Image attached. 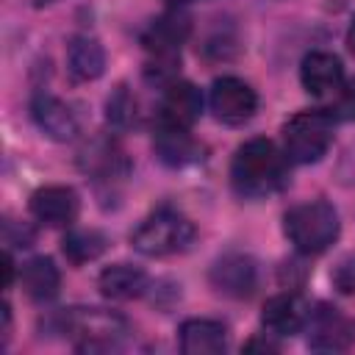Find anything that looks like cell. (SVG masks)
I'll return each instance as SVG.
<instances>
[{
    "instance_id": "obj_1",
    "label": "cell",
    "mask_w": 355,
    "mask_h": 355,
    "mask_svg": "<svg viewBox=\"0 0 355 355\" xmlns=\"http://www.w3.org/2000/svg\"><path fill=\"white\" fill-rule=\"evenodd\" d=\"M288 180V158L269 139L244 141L230 161V186L244 200H263Z\"/></svg>"
},
{
    "instance_id": "obj_2",
    "label": "cell",
    "mask_w": 355,
    "mask_h": 355,
    "mask_svg": "<svg viewBox=\"0 0 355 355\" xmlns=\"http://www.w3.org/2000/svg\"><path fill=\"white\" fill-rule=\"evenodd\" d=\"M55 322L78 352H111L130 330L125 316L105 308H64Z\"/></svg>"
},
{
    "instance_id": "obj_3",
    "label": "cell",
    "mask_w": 355,
    "mask_h": 355,
    "mask_svg": "<svg viewBox=\"0 0 355 355\" xmlns=\"http://www.w3.org/2000/svg\"><path fill=\"white\" fill-rule=\"evenodd\" d=\"M283 233L302 255L324 252L341 233L338 211L324 200H308L283 214Z\"/></svg>"
},
{
    "instance_id": "obj_4",
    "label": "cell",
    "mask_w": 355,
    "mask_h": 355,
    "mask_svg": "<svg viewBox=\"0 0 355 355\" xmlns=\"http://www.w3.org/2000/svg\"><path fill=\"white\" fill-rule=\"evenodd\" d=\"M197 230L194 222L189 216H183L175 208H158L153 211L147 219H141V225L130 233V244L136 252L147 255V258H164V255H175L191 247Z\"/></svg>"
},
{
    "instance_id": "obj_5",
    "label": "cell",
    "mask_w": 355,
    "mask_h": 355,
    "mask_svg": "<svg viewBox=\"0 0 355 355\" xmlns=\"http://www.w3.org/2000/svg\"><path fill=\"white\" fill-rule=\"evenodd\" d=\"M336 116L322 108L297 111L283 125V153L288 164H316L333 144Z\"/></svg>"
},
{
    "instance_id": "obj_6",
    "label": "cell",
    "mask_w": 355,
    "mask_h": 355,
    "mask_svg": "<svg viewBox=\"0 0 355 355\" xmlns=\"http://www.w3.org/2000/svg\"><path fill=\"white\" fill-rule=\"evenodd\" d=\"M208 105L219 122L244 125L247 119H252V114L258 108V94L247 80H241L236 75H222L211 83Z\"/></svg>"
},
{
    "instance_id": "obj_7",
    "label": "cell",
    "mask_w": 355,
    "mask_h": 355,
    "mask_svg": "<svg viewBox=\"0 0 355 355\" xmlns=\"http://www.w3.org/2000/svg\"><path fill=\"white\" fill-rule=\"evenodd\" d=\"M308 347L316 352H344L355 341V324L327 302H319L316 311H308Z\"/></svg>"
},
{
    "instance_id": "obj_8",
    "label": "cell",
    "mask_w": 355,
    "mask_h": 355,
    "mask_svg": "<svg viewBox=\"0 0 355 355\" xmlns=\"http://www.w3.org/2000/svg\"><path fill=\"white\" fill-rule=\"evenodd\" d=\"M191 33V22L180 8H172L161 17H155L141 31V44L153 55V61H178V53L183 42Z\"/></svg>"
},
{
    "instance_id": "obj_9",
    "label": "cell",
    "mask_w": 355,
    "mask_h": 355,
    "mask_svg": "<svg viewBox=\"0 0 355 355\" xmlns=\"http://www.w3.org/2000/svg\"><path fill=\"white\" fill-rule=\"evenodd\" d=\"M211 286L225 297L247 300L258 286V266L244 252H227L211 266Z\"/></svg>"
},
{
    "instance_id": "obj_10",
    "label": "cell",
    "mask_w": 355,
    "mask_h": 355,
    "mask_svg": "<svg viewBox=\"0 0 355 355\" xmlns=\"http://www.w3.org/2000/svg\"><path fill=\"white\" fill-rule=\"evenodd\" d=\"M80 200L72 186H42L31 194V214L47 227H69L78 219Z\"/></svg>"
},
{
    "instance_id": "obj_11",
    "label": "cell",
    "mask_w": 355,
    "mask_h": 355,
    "mask_svg": "<svg viewBox=\"0 0 355 355\" xmlns=\"http://www.w3.org/2000/svg\"><path fill=\"white\" fill-rule=\"evenodd\" d=\"M202 114V94L189 80H172L164 86L158 103V125L191 128Z\"/></svg>"
},
{
    "instance_id": "obj_12",
    "label": "cell",
    "mask_w": 355,
    "mask_h": 355,
    "mask_svg": "<svg viewBox=\"0 0 355 355\" xmlns=\"http://www.w3.org/2000/svg\"><path fill=\"white\" fill-rule=\"evenodd\" d=\"M31 116L36 128L53 141H69L78 136V119L72 108L50 92H36L31 97Z\"/></svg>"
},
{
    "instance_id": "obj_13",
    "label": "cell",
    "mask_w": 355,
    "mask_h": 355,
    "mask_svg": "<svg viewBox=\"0 0 355 355\" xmlns=\"http://www.w3.org/2000/svg\"><path fill=\"white\" fill-rule=\"evenodd\" d=\"M300 80H302L305 92L313 97H327V94L341 92V86H344L341 58L327 50H311L300 64Z\"/></svg>"
},
{
    "instance_id": "obj_14",
    "label": "cell",
    "mask_w": 355,
    "mask_h": 355,
    "mask_svg": "<svg viewBox=\"0 0 355 355\" xmlns=\"http://www.w3.org/2000/svg\"><path fill=\"white\" fill-rule=\"evenodd\" d=\"M178 347L183 355H216L227 349V327L216 319H186L178 327Z\"/></svg>"
},
{
    "instance_id": "obj_15",
    "label": "cell",
    "mask_w": 355,
    "mask_h": 355,
    "mask_svg": "<svg viewBox=\"0 0 355 355\" xmlns=\"http://www.w3.org/2000/svg\"><path fill=\"white\" fill-rule=\"evenodd\" d=\"M155 158L166 166H189L202 158V147L189 133V128H172V125H155L153 136Z\"/></svg>"
},
{
    "instance_id": "obj_16",
    "label": "cell",
    "mask_w": 355,
    "mask_h": 355,
    "mask_svg": "<svg viewBox=\"0 0 355 355\" xmlns=\"http://www.w3.org/2000/svg\"><path fill=\"white\" fill-rule=\"evenodd\" d=\"M305 322H308V308L297 294H277L266 300L261 311V324L272 336H294L305 330Z\"/></svg>"
},
{
    "instance_id": "obj_17",
    "label": "cell",
    "mask_w": 355,
    "mask_h": 355,
    "mask_svg": "<svg viewBox=\"0 0 355 355\" xmlns=\"http://www.w3.org/2000/svg\"><path fill=\"white\" fill-rule=\"evenodd\" d=\"M97 288L108 300H133L147 291V275L133 263H111L100 272Z\"/></svg>"
},
{
    "instance_id": "obj_18",
    "label": "cell",
    "mask_w": 355,
    "mask_h": 355,
    "mask_svg": "<svg viewBox=\"0 0 355 355\" xmlns=\"http://www.w3.org/2000/svg\"><path fill=\"white\" fill-rule=\"evenodd\" d=\"M67 69L75 80H97L105 72V50L94 36H75L67 47Z\"/></svg>"
},
{
    "instance_id": "obj_19",
    "label": "cell",
    "mask_w": 355,
    "mask_h": 355,
    "mask_svg": "<svg viewBox=\"0 0 355 355\" xmlns=\"http://www.w3.org/2000/svg\"><path fill=\"white\" fill-rule=\"evenodd\" d=\"M19 283H22V291L36 300V302H47L58 294V286H61V275H58V266L39 255V258H31L22 263L19 269Z\"/></svg>"
},
{
    "instance_id": "obj_20",
    "label": "cell",
    "mask_w": 355,
    "mask_h": 355,
    "mask_svg": "<svg viewBox=\"0 0 355 355\" xmlns=\"http://www.w3.org/2000/svg\"><path fill=\"white\" fill-rule=\"evenodd\" d=\"M83 169L92 172L97 180H116L125 178L128 172V161L122 158L119 147L111 141H94L92 147L83 150Z\"/></svg>"
},
{
    "instance_id": "obj_21",
    "label": "cell",
    "mask_w": 355,
    "mask_h": 355,
    "mask_svg": "<svg viewBox=\"0 0 355 355\" xmlns=\"http://www.w3.org/2000/svg\"><path fill=\"white\" fill-rule=\"evenodd\" d=\"M105 244L108 241H105V236L100 230H94V227H75V230H69L64 236L61 252L67 255L69 263L80 266V263H89V261L100 258L103 250H105Z\"/></svg>"
},
{
    "instance_id": "obj_22",
    "label": "cell",
    "mask_w": 355,
    "mask_h": 355,
    "mask_svg": "<svg viewBox=\"0 0 355 355\" xmlns=\"http://www.w3.org/2000/svg\"><path fill=\"white\" fill-rule=\"evenodd\" d=\"M105 119L114 128H130L136 122V97L128 92V86H116L105 100Z\"/></svg>"
},
{
    "instance_id": "obj_23",
    "label": "cell",
    "mask_w": 355,
    "mask_h": 355,
    "mask_svg": "<svg viewBox=\"0 0 355 355\" xmlns=\"http://www.w3.org/2000/svg\"><path fill=\"white\" fill-rule=\"evenodd\" d=\"M333 286L341 291V294H355V255H347L336 263L333 275H330Z\"/></svg>"
},
{
    "instance_id": "obj_24",
    "label": "cell",
    "mask_w": 355,
    "mask_h": 355,
    "mask_svg": "<svg viewBox=\"0 0 355 355\" xmlns=\"http://www.w3.org/2000/svg\"><path fill=\"white\" fill-rule=\"evenodd\" d=\"M333 116L336 119H355V80H349L347 86H341V94H338V103H336Z\"/></svg>"
},
{
    "instance_id": "obj_25",
    "label": "cell",
    "mask_w": 355,
    "mask_h": 355,
    "mask_svg": "<svg viewBox=\"0 0 355 355\" xmlns=\"http://www.w3.org/2000/svg\"><path fill=\"white\" fill-rule=\"evenodd\" d=\"M3 275H6V277H3V288H8L11 280H14V261H11V252H8V250L3 252Z\"/></svg>"
},
{
    "instance_id": "obj_26",
    "label": "cell",
    "mask_w": 355,
    "mask_h": 355,
    "mask_svg": "<svg viewBox=\"0 0 355 355\" xmlns=\"http://www.w3.org/2000/svg\"><path fill=\"white\" fill-rule=\"evenodd\" d=\"M347 47H349V53L355 55V17L349 19V28H347Z\"/></svg>"
},
{
    "instance_id": "obj_27",
    "label": "cell",
    "mask_w": 355,
    "mask_h": 355,
    "mask_svg": "<svg viewBox=\"0 0 355 355\" xmlns=\"http://www.w3.org/2000/svg\"><path fill=\"white\" fill-rule=\"evenodd\" d=\"M247 349H275V344H269V341H250Z\"/></svg>"
},
{
    "instance_id": "obj_28",
    "label": "cell",
    "mask_w": 355,
    "mask_h": 355,
    "mask_svg": "<svg viewBox=\"0 0 355 355\" xmlns=\"http://www.w3.org/2000/svg\"><path fill=\"white\" fill-rule=\"evenodd\" d=\"M172 8H183V6H189V3H197V0H166Z\"/></svg>"
},
{
    "instance_id": "obj_29",
    "label": "cell",
    "mask_w": 355,
    "mask_h": 355,
    "mask_svg": "<svg viewBox=\"0 0 355 355\" xmlns=\"http://www.w3.org/2000/svg\"><path fill=\"white\" fill-rule=\"evenodd\" d=\"M36 6H47V3H55V0H33Z\"/></svg>"
}]
</instances>
